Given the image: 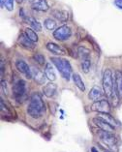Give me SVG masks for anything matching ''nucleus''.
Wrapping results in <instances>:
<instances>
[{"label": "nucleus", "instance_id": "nucleus-3", "mask_svg": "<svg viewBox=\"0 0 122 152\" xmlns=\"http://www.w3.org/2000/svg\"><path fill=\"white\" fill-rule=\"evenodd\" d=\"M26 83L23 80H18L13 85V95L18 103H21L26 97Z\"/></svg>", "mask_w": 122, "mask_h": 152}, {"label": "nucleus", "instance_id": "nucleus-27", "mask_svg": "<svg viewBox=\"0 0 122 152\" xmlns=\"http://www.w3.org/2000/svg\"><path fill=\"white\" fill-rule=\"evenodd\" d=\"M0 107H0V110H1L2 114L5 113V115H10V114H11L10 110H9L8 107H7L6 104L4 103V100H3L2 98H1V100H0Z\"/></svg>", "mask_w": 122, "mask_h": 152}, {"label": "nucleus", "instance_id": "nucleus-22", "mask_svg": "<svg viewBox=\"0 0 122 152\" xmlns=\"http://www.w3.org/2000/svg\"><path fill=\"white\" fill-rule=\"evenodd\" d=\"M77 54H79V56L80 57L81 61L90 58V50L84 47L79 48V50H77Z\"/></svg>", "mask_w": 122, "mask_h": 152}, {"label": "nucleus", "instance_id": "nucleus-18", "mask_svg": "<svg viewBox=\"0 0 122 152\" xmlns=\"http://www.w3.org/2000/svg\"><path fill=\"white\" fill-rule=\"evenodd\" d=\"M49 5L46 0H37L32 4V9L36 11H41V12H46L49 10Z\"/></svg>", "mask_w": 122, "mask_h": 152}, {"label": "nucleus", "instance_id": "nucleus-2", "mask_svg": "<svg viewBox=\"0 0 122 152\" xmlns=\"http://www.w3.org/2000/svg\"><path fill=\"white\" fill-rule=\"evenodd\" d=\"M50 61L56 67L61 77L66 80H70L72 77V66L67 59L61 57H50Z\"/></svg>", "mask_w": 122, "mask_h": 152}, {"label": "nucleus", "instance_id": "nucleus-35", "mask_svg": "<svg viewBox=\"0 0 122 152\" xmlns=\"http://www.w3.org/2000/svg\"><path fill=\"white\" fill-rule=\"evenodd\" d=\"M105 152H107V151H105Z\"/></svg>", "mask_w": 122, "mask_h": 152}, {"label": "nucleus", "instance_id": "nucleus-32", "mask_svg": "<svg viewBox=\"0 0 122 152\" xmlns=\"http://www.w3.org/2000/svg\"><path fill=\"white\" fill-rule=\"evenodd\" d=\"M91 152H99V151H98L97 149H96L95 147H92V148H91Z\"/></svg>", "mask_w": 122, "mask_h": 152}, {"label": "nucleus", "instance_id": "nucleus-28", "mask_svg": "<svg viewBox=\"0 0 122 152\" xmlns=\"http://www.w3.org/2000/svg\"><path fill=\"white\" fill-rule=\"evenodd\" d=\"M14 1L15 0H5L4 7L9 11V12H12L14 10Z\"/></svg>", "mask_w": 122, "mask_h": 152}, {"label": "nucleus", "instance_id": "nucleus-16", "mask_svg": "<svg viewBox=\"0 0 122 152\" xmlns=\"http://www.w3.org/2000/svg\"><path fill=\"white\" fill-rule=\"evenodd\" d=\"M56 89H57L56 84L53 83H47L44 86L43 92L47 97L51 98L55 95V93H56Z\"/></svg>", "mask_w": 122, "mask_h": 152}, {"label": "nucleus", "instance_id": "nucleus-33", "mask_svg": "<svg viewBox=\"0 0 122 152\" xmlns=\"http://www.w3.org/2000/svg\"><path fill=\"white\" fill-rule=\"evenodd\" d=\"M26 1H27L28 3H32V4H33V3H34V2L36 1V0H26Z\"/></svg>", "mask_w": 122, "mask_h": 152}, {"label": "nucleus", "instance_id": "nucleus-5", "mask_svg": "<svg viewBox=\"0 0 122 152\" xmlns=\"http://www.w3.org/2000/svg\"><path fill=\"white\" fill-rule=\"evenodd\" d=\"M20 16L21 18H23V20L25 23L30 25V27L33 29V30H36V32L42 31V25H41V23L38 20H36L33 17H30L29 15H27L26 13H25L24 9L20 10Z\"/></svg>", "mask_w": 122, "mask_h": 152}, {"label": "nucleus", "instance_id": "nucleus-23", "mask_svg": "<svg viewBox=\"0 0 122 152\" xmlns=\"http://www.w3.org/2000/svg\"><path fill=\"white\" fill-rule=\"evenodd\" d=\"M24 33H25V35H26L29 39H30L32 42H34V43H36V42H38V40H39V38H38V35H37V33H36V31L35 30H33L32 28H26L24 30Z\"/></svg>", "mask_w": 122, "mask_h": 152}, {"label": "nucleus", "instance_id": "nucleus-14", "mask_svg": "<svg viewBox=\"0 0 122 152\" xmlns=\"http://www.w3.org/2000/svg\"><path fill=\"white\" fill-rule=\"evenodd\" d=\"M32 74H33V77H34L35 81L38 84H44L46 83V79H47L46 74H44L38 68L33 67L32 68Z\"/></svg>", "mask_w": 122, "mask_h": 152}, {"label": "nucleus", "instance_id": "nucleus-34", "mask_svg": "<svg viewBox=\"0 0 122 152\" xmlns=\"http://www.w3.org/2000/svg\"><path fill=\"white\" fill-rule=\"evenodd\" d=\"M16 1L18 3V4H20V3H23V0H16Z\"/></svg>", "mask_w": 122, "mask_h": 152}, {"label": "nucleus", "instance_id": "nucleus-11", "mask_svg": "<svg viewBox=\"0 0 122 152\" xmlns=\"http://www.w3.org/2000/svg\"><path fill=\"white\" fill-rule=\"evenodd\" d=\"M113 83H114V88L117 91L118 96L122 97V72L116 70L113 75Z\"/></svg>", "mask_w": 122, "mask_h": 152}, {"label": "nucleus", "instance_id": "nucleus-26", "mask_svg": "<svg viewBox=\"0 0 122 152\" xmlns=\"http://www.w3.org/2000/svg\"><path fill=\"white\" fill-rule=\"evenodd\" d=\"M90 67H91V60H90V58L81 61V70H83V71L85 74H87L88 72L90 71Z\"/></svg>", "mask_w": 122, "mask_h": 152}, {"label": "nucleus", "instance_id": "nucleus-13", "mask_svg": "<svg viewBox=\"0 0 122 152\" xmlns=\"http://www.w3.org/2000/svg\"><path fill=\"white\" fill-rule=\"evenodd\" d=\"M47 50H50V53H53V54H56V55L67 54V51H66L63 48L57 45V44L53 43V42H50L47 44Z\"/></svg>", "mask_w": 122, "mask_h": 152}, {"label": "nucleus", "instance_id": "nucleus-15", "mask_svg": "<svg viewBox=\"0 0 122 152\" xmlns=\"http://www.w3.org/2000/svg\"><path fill=\"white\" fill-rule=\"evenodd\" d=\"M51 15H53L54 18H56L57 20L61 21V23H65L69 18L68 12L65 10H53L51 12Z\"/></svg>", "mask_w": 122, "mask_h": 152}, {"label": "nucleus", "instance_id": "nucleus-17", "mask_svg": "<svg viewBox=\"0 0 122 152\" xmlns=\"http://www.w3.org/2000/svg\"><path fill=\"white\" fill-rule=\"evenodd\" d=\"M102 96H103V91L99 86L92 87L90 92H89V94H88V97H89V99L92 100V101H94V102L98 101V100L101 98Z\"/></svg>", "mask_w": 122, "mask_h": 152}, {"label": "nucleus", "instance_id": "nucleus-4", "mask_svg": "<svg viewBox=\"0 0 122 152\" xmlns=\"http://www.w3.org/2000/svg\"><path fill=\"white\" fill-rule=\"evenodd\" d=\"M113 87H114V83H113V73L110 69H106L104 74H103V90H104V93L109 98L113 93Z\"/></svg>", "mask_w": 122, "mask_h": 152}, {"label": "nucleus", "instance_id": "nucleus-20", "mask_svg": "<svg viewBox=\"0 0 122 152\" xmlns=\"http://www.w3.org/2000/svg\"><path fill=\"white\" fill-rule=\"evenodd\" d=\"M72 79H73V81H74V83H75V85L80 91H85V85H84V83L83 81V80H81V77L79 74L74 73L72 75Z\"/></svg>", "mask_w": 122, "mask_h": 152}, {"label": "nucleus", "instance_id": "nucleus-24", "mask_svg": "<svg viewBox=\"0 0 122 152\" xmlns=\"http://www.w3.org/2000/svg\"><path fill=\"white\" fill-rule=\"evenodd\" d=\"M33 60H34L37 64L40 65V66H44V65L47 64L45 56L41 53H35L34 55H33Z\"/></svg>", "mask_w": 122, "mask_h": 152}, {"label": "nucleus", "instance_id": "nucleus-12", "mask_svg": "<svg viewBox=\"0 0 122 152\" xmlns=\"http://www.w3.org/2000/svg\"><path fill=\"white\" fill-rule=\"evenodd\" d=\"M18 42L21 47H23L27 50H33V49H35V47H36L34 42H32V41L25 35V33H21L20 37H18Z\"/></svg>", "mask_w": 122, "mask_h": 152}, {"label": "nucleus", "instance_id": "nucleus-6", "mask_svg": "<svg viewBox=\"0 0 122 152\" xmlns=\"http://www.w3.org/2000/svg\"><path fill=\"white\" fill-rule=\"evenodd\" d=\"M71 36H72V30L67 25H62V26L56 28L53 31V37L58 41H66Z\"/></svg>", "mask_w": 122, "mask_h": 152}, {"label": "nucleus", "instance_id": "nucleus-7", "mask_svg": "<svg viewBox=\"0 0 122 152\" xmlns=\"http://www.w3.org/2000/svg\"><path fill=\"white\" fill-rule=\"evenodd\" d=\"M91 110L96 113H110V105L108 100H99L92 104Z\"/></svg>", "mask_w": 122, "mask_h": 152}, {"label": "nucleus", "instance_id": "nucleus-31", "mask_svg": "<svg viewBox=\"0 0 122 152\" xmlns=\"http://www.w3.org/2000/svg\"><path fill=\"white\" fill-rule=\"evenodd\" d=\"M4 2H5V0H0V3H1V8H4Z\"/></svg>", "mask_w": 122, "mask_h": 152}, {"label": "nucleus", "instance_id": "nucleus-19", "mask_svg": "<svg viewBox=\"0 0 122 152\" xmlns=\"http://www.w3.org/2000/svg\"><path fill=\"white\" fill-rule=\"evenodd\" d=\"M45 74L47 80H50V81H54L56 80V75H55L54 69L51 65V63H47L45 65Z\"/></svg>", "mask_w": 122, "mask_h": 152}, {"label": "nucleus", "instance_id": "nucleus-10", "mask_svg": "<svg viewBox=\"0 0 122 152\" xmlns=\"http://www.w3.org/2000/svg\"><path fill=\"white\" fill-rule=\"evenodd\" d=\"M93 122L97 127L100 128V130H102V131H106L110 133H113L114 131V127L113 125H110V123H108L107 121H105L104 119H102V118H100V117L94 118Z\"/></svg>", "mask_w": 122, "mask_h": 152}, {"label": "nucleus", "instance_id": "nucleus-29", "mask_svg": "<svg viewBox=\"0 0 122 152\" xmlns=\"http://www.w3.org/2000/svg\"><path fill=\"white\" fill-rule=\"evenodd\" d=\"M114 4H115L117 8L122 10V0H114Z\"/></svg>", "mask_w": 122, "mask_h": 152}, {"label": "nucleus", "instance_id": "nucleus-25", "mask_svg": "<svg viewBox=\"0 0 122 152\" xmlns=\"http://www.w3.org/2000/svg\"><path fill=\"white\" fill-rule=\"evenodd\" d=\"M44 25L47 30H54L55 27H56V23L51 18H46L45 21H44Z\"/></svg>", "mask_w": 122, "mask_h": 152}, {"label": "nucleus", "instance_id": "nucleus-8", "mask_svg": "<svg viewBox=\"0 0 122 152\" xmlns=\"http://www.w3.org/2000/svg\"><path fill=\"white\" fill-rule=\"evenodd\" d=\"M99 138L101 139V140L104 142L107 146L109 147H114L116 145V138L113 136V133L106 132V131H100L99 132Z\"/></svg>", "mask_w": 122, "mask_h": 152}, {"label": "nucleus", "instance_id": "nucleus-21", "mask_svg": "<svg viewBox=\"0 0 122 152\" xmlns=\"http://www.w3.org/2000/svg\"><path fill=\"white\" fill-rule=\"evenodd\" d=\"M98 117L102 118V119H104L105 121H107L108 123H110V125H113V127H115L117 125V122L116 120L114 119V118L110 115V113H98Z\"/></svg>", "mask_w": 122, "mask_h": 152}, {"label": "nucleus", "instance_id": "nucleus-9", "mask_svg": "<svg viewBox=\"0 0 122 152\" xmlns=\"http://www.w3.org/2000/svg\"><path fill=\"white\" fill-rule=\"evenodd\" d=\"M16 67L18 69V72H20L21 74H24L25 77H27L28 80L32 79L33 74H32V69L28 66V64L23 60H17L16 61Z\"/></svg>", "mask_w": 122, "mask_h": 152}, {"label": "nucleus", "instance_id": "nucleus-30", "mask_svg": "<svg viewBox=\"0 0 122 152\" xmlns=\"http://www.w3.org/2000/svg\"><path fill=\"white\" fill-rule=\"evenodd\" d=\"M4 75V60L1 59V77Z\"/></svg>", "mask_w": 122, "mask_h": 152}, {"label": "nucleus", "instance_id": "nucleus-1", "mask_svg": "<svg viewBox=\"0 0 122 152\" xmlns=\"http://www.w3.org/2000/svg\"><path fill=\"white\" fill-rule=\"evenodd\" d=\"M46 112V106L39 93H33L29 100L27 113L32 118H40Z\"/></svg>", "mask_w": 122, "mask_h": 152}]
</instances>
